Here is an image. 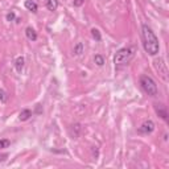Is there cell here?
<instances>
[{"instance_id": "ba28073f", "label": "cell", "mask_w": 169, "mask_h": 169, "mask_svg": "<svg viewBox=\"0 0 169 169\" xmlns=\"http://www.w3.org/2000/svg\"><path fill=\"white\" fill-rule=\"evenodd\" d=\"M25 34H27V37H28V40H30V41H36V40H37V33H36V30H34L33 28L28 27V28L25 29Z\"/></svg>"}, {"instance_id": "d6986e66", "label": "cell", "mask_w": 169, "mask_h": 169, "mask_svg": "<svg viewBox=\"0 0 169 169\" xmlns=\"http://www.w3.org/2000/svg\"><path fill=\"white\" fill-rule=\"evenodd\" d=\"M85 3V0H74V5L76 7H81V5H83Z\"/></svg>"}, {"instance_id": "8fae6325", "label": "cell", "mask_w": 169, "mask_h": 169, "mask_svg": "<svg viewBox=\"0 0 169 169\" xmlns=\"http://www.w3.org/2000/svg\"><path fill=\"white\" fill-rule=\"evenodd\" d=\"M46 8H48L49 11H52V12L57 11V8H58V2H57V0H48V2H46Z\"/></svg>"}, {"instance_id": "e0dca14e", "label": "cell", "mask_w": 169, "mask_h": 169, "mask_svg": "<svg viewBox=\"0 0 169 169\" xmlns=\"http://www.w3.org/2000/svg\"><path fill=\"white\" fill-rule=\"evenodd\" d=\"M9 144H11V141H9V140H7V139H4V140H0V149H3V148H7V147H9Z\"/></svg>"}, {"instance_id": "2e32d148", "label": "cell", "mask_w": 169, "mask_h": 169, "mask_svg": "<svg viewBox=\"0 0 169 169\" xmlns=\"http://www.w3.org/2000/svg\"><path fill=\"white\" fill-rule=\"evenodd\" d=\"M71 131H73V132L76 131L74 136H78V135H79V131H81V124H74V126H71ZM73 132H71V134H73Z\"/></svg>"}, {"instance_id": "5bb4252c", "label": "cell", "mask_w": 169, "mask_h": 169, "mask_svg": "<svg viewBox=\"0 0 169 169\" xmlns=\"http://www.w3.org/2000/svg\"><path fill=\"white\" fill-rule=\"evenodd\" d=\"M91 34H92V37H94V39H95L97 41H101V40H102V36H101V33H99L98 29L92 28V29H91Z\"/></svg>"}, {"instance_id": "4fadbf2b", "label": "cell", "mask_w": 169, "mask_h": 169, "mask_svg": "<svg viewBox=\"0 0 169 169\" xmlns=\"http://www.w3.org/2000/svg\"><path fill=\"white\" fill-rule=\"evenodd\" d=\"M94 62H95L98 66H103V65H104V58H103V55L97 54L95 57H94Z\"/></svg>"}, {"instance_id": "7c38bea8", "label": "cell", "mask_w": 169, "mask_h": 169, "mask_svg": "<svg viewBox=\"0 0 169 169\" xmlns=\"http://www.w3.org/2000/svg\"><path fill=\"white\" fill-rule=\"evenodd\" d=\"M74 54L76 55H79V54H82L83 53V44L82 42H78L76 46H74Z\"/></svg>"}, {"instance_id": "3957f363", "label": "cell", "mask_w": 169, "mask_h": 169, "mask_svg": "<svg viewBox=\"0 0 169 169\" xmlns=\"http://www.w3.org/2000/svg\"><path fill=\"white\" fill-rule=\"evenodd\" d=\"M140 85L143 87V90L145 91L148 95L151 97H157L159 94V90H157V85H156V82L148 76H141L140 77Z\"/></svg>"}, {"instance_id": "5b68a950", "label": "cell", "mask_w": 169, "mask_h": 169, "mask_svg": "<svg viewBox=\"0 0 169 169\" xmlns=\"http://www.w3.org/2000/svg\"><path fill=\"white\" fill-rule=\"evenodd\" d=\"M153 131H155V123L152 120H145L139 127V134H143V135H149Z\"/></svg>"}, {"instance_id": "9c48e42d", "label": "cell", "mask_w": 169, "mask_h": 169, "mask_svg": "<svg viewBox=\"0 0 169 169\" xmlns=\"http://www.w3.org/2000/svg\"><path fill=\"white\" fill-rule=\"evenodd\" d=\"M24 5H25V8H27L28 11L33 12V13H36V12L39 11V7H37V4H36L34 2H32V0H27Z\"/></svg>"}, {"instance_id": "7a4b0ae2", "label": "cell", "mask_w": 169, "mask_h": 169, "mask_svg": "<svg viewBox=\"0 0 169 169\" xmlns=\"http://www.w3.org/2000/svg\"><path fill=\"white\" fill-rule=\"evenodd\" d=\"M134 57V49L132 48H122L116 52L115 57H114V62L116 66H123L128 64V62L132 60Z\"/></svg>"}, {"instance_id": "52a82bcc", "label": "cell", "mask_w": 169, "mask_h": 169, "mask_svg": "<svg viewBox=\"0 0 169 169\" xmlns=\"http://www.w3.org/2000/svg\"><path fill=\"white\" fill-rule=\"evenodd\" d=\"M30 116H32V111L28 110V108H24V110H21L20 115H18V119H20L21 122H25V120H28Z\"/></svg>"}, {"instance_id": "8992f818", "label": "cell", "mask_w": 169, "mask_h": 169, "mask_svg": "<svg viewBox=\"0 0 169 169\" xmlns=\"http://www.w3.org/2000/svg\"><path fill=\"white\" fill-rule=\"evenodd\" d=\"M155 110L159 114V116H161L164 120H168V112L164 104H155Z\"/></svg>"}, {"instance_id": "ac0fdd59", "label": "cell", "mask_w": 169, "mask_h": 169, "mask_svg": "<svg viewBox=\"0 0 169 169\" xmlns=\"http://www.w3.org/2000/svg\"><path fill=\"white\" fill-rule=\"evenodd\" d=\"M16 18V15L13 13V12H9V13H7V21H13Z\"/></svg>"}, {"instance_id": "9a60e30c", "label": "cell", "mask_w": 169, "mask_h": 169, "mask_svg": "<svg viewBox=\"0 0 169 169\" xmlns=\"http://www.w3.org/2000/svg\"><path fill=\"white\" fill-rule=\"evenodd\" d=\"M7 101H8V94L5 92L4 90H2V89H0V102L5 103Z\"/></svg>"}, {"instance_id": "277c9868", "label": "cell", "mask_w": 169, "mask_h": 169, "mask_svg": "<svg viewBox=\"0 0 169 169\" xmlns=\"http://www.w3.org/2000/svg\"><path fill=\"white\" fill-rule=\"evenodd\" d=\"M153 65H155L156 71L159 73V76H160L162 79H164V81H168V70H166V65H165L164 60H162V58L155 60Z\"/></svg>"}, {"instance_id": "6da1fadb", "label": "cell", "mask_w": 169, "mask_h": 169, "mask_svg": "<svg viewBox=\"0 0 169 169\" xmlns=\"http://www.w3.org/2000/svg\"><path fill=\"white\" fill-rule=\"evenodd\" d=\"M141 36H143V45L145 52L149 55H156L160 50V44H159V39L153 33V30L144 24L141 27Z\"/></svg>"}, {"instance_id": "30bf717a", "label": "cell", "mask_w": 169, "mask_h": 169, "mask_svg": "<svg viewBox=\"0 0 169 169\" xmlns=\"http://www.w3.org/2000/svg\"><path fill=\"white\" fill-rule=\"evenodd\" d=\"M24 62H25V60H24V57H17L16 61H15V67L16 70L18 73H21V70L24 69Z\"/></svg>"}, {"instance_id": "ffe728a7", "label": "cell", "mask_w": 169, "mask_h": 169, "mask_svg": "<svg viewBox=\"0 0 169 169\" xmlns=\"http://www.w3.org/2000/svg\"><path fill=\"white\" fill-rule=\"evenodd\" d=\"M8 157V155L7 153H3V155H0V161H4L5 159Z\"/></svg>"}]
</instances>
